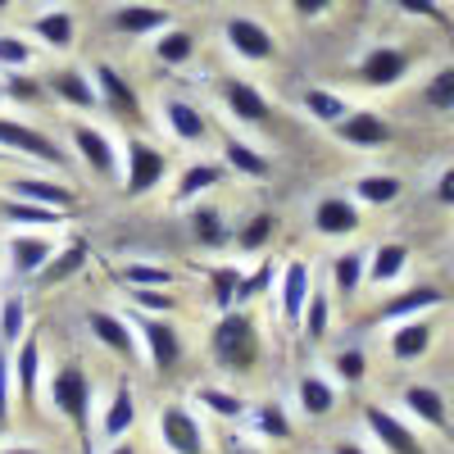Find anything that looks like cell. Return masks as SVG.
I'll return each mask as SVG.
<instances>
[{"mask_svg": "<svg viewBox=\"0 0 454 454\" xmlns=\"http://www.w3.org/2000/svg\"><path fill=\"white\" fill-rule=\"evenodd\" d=\"M209 355L223 372H254L259 355H263V336L250 309H227L218 314L214 332H209Z\"/></svg>", "mask_w": 454, "mask_h": 454, "instance_id": "1", "label": "cell"}, {"mask_svg": "<svg viewBox=\"0 0 454 454\" xmlns=\"http://www.w3.org/2000/svg\"><path fill=\"white\" fill-rule=\"evenodd\" d=\"M91 377L78 359L59 364L51 377H46V400L51 409L59 413L64 423H73V432L82 436V454H91Z\"/></svg>", "mask_w": 454, "mask_h": 454, "instance_id": "2", "label": "cell"}, {"mask_svg": "<svg viewBox=\"0 0 454 454\" xmlns=\"http://www.w3.org/2000/svg\"><path fill=\"white\" fill-rule=\"evenodd\" d=\"M0 150H5V155H23L32 164H42L46 173H68V164H73L68 150L51 132L32 128L23 119H5V114H0Z\"/></svg>", "mask_w": 454, "mask_h": 454, "instance_id": "3", "label": "cell"}, {"mask_svg": "<svg viewBox=\"0 0 454 454\" xmlns=\"http://www.w3.org/2000/svg\"><path fill=\"white\" fill-rule=\"evenodd\" d=\"M168 177V155H164V145L155 141H145V137H128L123 145V196L128 200H145L150 192H160Z\"/></svg>", "mask_w": 454, "mask_h": 454, "instance_id": "4", "label": "cell"}, {"mask_svg": "<svg viewBox=\"0 0 454 454\" xmlns=\"http://www.w3.org/2000/svg\"><path fill=\"white\" fill-rule=\"evenodd\" d=\"M68 141H73V155L82 160V168L100 182H114V177H123V145L114 141L105 128L96 123H68Z\"/></svg>", "mask_w": 454, "mask_h": 454, "instance_id": "5", "label": "cell"}, {"mask_svg": "<svg viewBox=\"0 0 454 454\" xmlns=\"http://www.w3.org/2000/svg\"><path fill=\"white\" fill-rule=\"evenodd\" d=\"M309 227H314V237H323V241H350V237L364 232V205L350 192H327V196L314 200Z\"/></svg>", "mask_w": 454, "mask_h": 454, "instance_id": "6", "label": "cell"}, {"mask_svg": "<svg viewBox=\"0 0 454 454\" xmlns=\"http://www.w3.org/2000/svg\"><path fill=\"white\" fill-rule=\"evenodd\" d=\"M132 327H137V340H141V350L150 359V368L155 372H173L186 355L182 346V332L173 318H160V314H132Z\"/></svg>", "mask_w": 454, "mask_h": 454, "instance_id": "7", "label": "cell"}, {"mask_svg": "<svg viewBox=\"0 0 454 454\" xmlns=\"http://www.w3.org/2000/svg\"><path fill=\"white\" fill-rule=\"evenodd\" d=\"M409 68H413V55L404 46L382 42V46H368L364 51V59L355 64V82L368 87V91H395L409 78Z\"/></svg>", "mask_w": 454, "mask_h": 454, "instance_id": "8", "label": "cell"}, {"mask_svg": "<svg viewBox=\"0 0 454 454\" xmlns=\"http://www.w3.org/2000/svg\"><path fill=\"white\" fill-rule=\"evenodd\" d=\"M0 192L19 196V200H32V205H46V209H64V214H73L78 200H82L78 186L64 182V177H51V173H14Z\"/></svg>", "mask_w": 454, "mask_h": 454, "instance_id": "9", "label": "cell"}, {"mask_svg": "<svg viewBox=\"0 0 454 454\" xmlns=\"http://www.w3.org/2000/svg\"><path fill=\"white\" fill-rule=\"evenodd\" d=\"M223 42L246 64H273L278 59V36L263 27L259 19H250V14H232V19H227L223 23Z\"/></svg>", "mask_w": 454, "mask_h": 454, "instance_id": "10", "label": "cell"}, {"mask_svg": "<svg viewBox=\"0 0 454 454\" xmlns=\"http://www.w3.org/2000/svg\"><path fill=\"white\" fill-rule=\"evenodd\" d=\"M218 100L241 128H269L273 123V100L250 78H218Z\"/></svg>", "mask_w": 454, "mask_h": 454, "instance_id": "11", "label": "cell"}, {"mask_svg": "<svg viewBox=\"0 0 454 454\" xmlns=\"http://www.w3.org/2000/svg\"><path fill=\"white\" fill-rule=\"evenodd\" d=\"M55 250H59V237L55 232H27V227H19V232L5 237V259H10V273L14 278H36L51 263Z\"/></svg>", "mask_w": 454, "mask_h": 454, "instance_id": "12", "label": "cell"}, {"mask_svg": "<svg viewBox=\"0 0 454 454\" xmlns=\"http://www.w3.org/2000/svg\"><path fill=\"white\" fill-rule=\"evenodd\" d=\"M314 295V273L305 259H286L278 273V314L291 332H300V318H305V305Z\"/></svg>", "mask_w": 454, "mask_h": 454, "instance_id": "13", "label": "cell"}, {"mask_svg": "<svg viewBox=\"0 0 454 454\" xmlns=\"http://www.w3.org/2000/svg\"><path fill=\"white\" fill-rule=\"evenodd\" d=\"M160 441H164L168 454H205L209 450L200 419L186 404H177V400L160 409Z\"/></svg>", "mask_w": 454, "mask_h": 454, "instance_id": "14", "label": "cell"}, {"mask_svg": "<svg viewBox=\"0 0 454 454\" xmlns=\"http://www.w3.org/2000/svg\"><path fill=\"white\" fill-rule=\"evenodd\" d=\"M332 132H336V141H340V145H350V150H382V145H391V141H395L391 119H382L377 109H350V114H346V119H340Z\"/></svg>", "mask_w": 454, "mask_h": 454, "instance_id": "15", "label": "cell"}, {"mask_svg": "<svg viewBox=\"0 0 454 454\" xmlns=\"http://www.w3.org/2000/svg\"><path fill=\"white\" fill-rule=\"evenodd\" d=\"M364 427L372 432V441L382 445L387 454H427L423 441L413 436V427L404 419H395L387 404H364Z\"/></svg>", "mask_w": 454, "mask_h": 454, "instance_id": "16", "label": "cell"}, {"mask_svg": "<svg viewBox=\"0 0 454 454\" xmlns=\"http://www.w3.org/2000/svg\"><path fill=\"white\" fill-rule=\"evenodd\" d=\"M87 332L100 340V346H105L109 355H119V359H128V364H137V359H141V340H137L132 318L109 314V309H87Z\"/></svg>", "mask_w": 454, "mask_h": 454, "instance_id": "17", "label": "cell"}, {"mask_svg": "<svg viewBox=\"0 0 454 454\" xmlns=\"http://www.w3.org/2000/svg\"><path fill=\"white\" fill-rule=\"evenodd\" d=\"M160 119H164L168 137L182 141V145H205V141L214 137L205 109L192 105V100H182V96H164V100H160Z\"/></svg>", "mask_w": 454, "mask_h": 454, "instance_id": "18", "label": "cell"}, {"mask_svg": "<svg viewBox=\"0 0 454 454\" xmlns=\"http://www.w3.org/2000/svg\"><path fill=\"white\" fill-rule=\"evenodd\" d=\"M91 78H96V91H100V109H105V114H114V119H128V123L141 119V96H137V87H132L114 64H96Z\"/></svg>", "mask_w": 454, "mask_h": 454, "instance_id": "19", "label": "cell"}, {"mask_svg": "<svg viewBox=\"0 0 454 454\" xmlns=\"http://www.w3.org/2000/svg\"><path fill=\"white\" fill-rule=\"evenodd\" d=\"M432 346H436V318H432V314H419V318L391 323L387 355H391L395 364H413V359H423Z\"/></svg>", "mask_w": 454, "mask_h": 454, "instance_id": "20", "label": "cell"}, {"mask_svg": "<svg viewBox=\"0 0 454 454\" xmlns=\"http://www.w3.org/2000/svg\"><path fill=\"white\" fill-rule=\"evenodd\" d=\"M46 91L59 100V105H68V109H78V114H96L100 109V91H96V78L87 68H55L51 78H46Z\"/></svg>", "mask_w": 454, "mask_h": 454, "instance_id": "21", "label": "cell"}, {"mask_svg": "<svg viewBox=\"0 0 454 454\" xmlns=\"http://www.w3.org/2000/svg\"><path fill=\"white\" fill-rule=\"evenodd\" d=\"M218 164L227 173H237V177H250V182H269L273 177V160L263 155L259 145H250L246 137H237V132H227L218 141Z\"/></svg>", "mask_w": 454, "mask_h": 454, "instance_id": "22", "label": "cell"}, {"mask_svg": "<svg viewBox=\"0 0 454 454\" xmlns=\"http://www.w3.org/2000/svg\"><path fill=\"white\" fill-rule=\"evenodd\" d=\"M109 23L123 36H155V32L173 27V14L164 5H155V0H123V5H114Z\"/></svg>", "mask_w": 454, "mask_h": 454, "instance_id": "23", "label": "cell"}, {"mask_svg": "<svg viewBox=\"0 0 454 454\" xmlns=\"http://www.w3.org/2000/svg\"><path fill=\"white\" fill-rule=\"evenodd\" d=\"M445 305V291L441 286H409V291H395L391 300L377 305V323H404V318H419V314H436Z\"/></svg>", "mask_w": 454, "mask_h": 454, "instance_id": "24", "label": "cell"}, {"mask_svg": "<svg viewBox=\"0 0 454 454\" xmlns=\"http://www.w3.org/2000/svg\"><path fill=\"white\" fill-rule=\"evenodd\" d=\"M327 278H332V300H355L368 286V250H336L327 263Z\"/></svg>", "mask_w": 454, "mask_h": 454, "instance_id": "25", "label": "cell"}, {"mask_svg": "<svg viewBox=\"0 0 454 454\" xmlns=\"http://www.w3.org/2000/svg\"><path fill=\"white\" fill-rule=\"evenodd\" d=\"M223 177H227V168H223L218 160H192V164L177 173V182H173V200H177V205H196V200H205L209 192H218Z\"/></svg>", "mask_w": 454, "mask_h": 454, "instance_id": "26", "label": "cell"}, {"mask_svg": "<svg viewBox=\"0 0 454 454\" xmlns=\"http://www.w3.org/2000/svg\"><path fill=\"white\" fill-rule=\"evenodd\" d=\"M186 227H192V241L205 246V250H223L237 237V227H227V214L214 200H196L192 214H186Z\"/></svg>", "mask_w": 454, "mask_h": 454, "instance_id": "27", "label": "cell"}, {"mask_svg": "<svg viewBox=\"0 0 454 454\" xmlns=\"http://www.w3.org/2000/svg\"><path fill=\"white\" fill-rule=\"evenodd\" d=\"M10 364H14V391L32 404L36 391H42V377H46V372H42V336L27 332L19 346L10 350Z\"/></svg>", "mask_w": 454, "mask_h": 454, "instance_id": "28", "label": "cell"}, {"mask_svg": "<svg viewBox=\"0 0 454 454\" xmlns=\"http://www.w3.org/2000/svg\"><path fill=\"white\" fill-rule=\"evenodd\" d=\"M0 218H5L10 227H27V232H59V227L68 223L64 209H46V205H32V200H19V196H5L0 192Z\"/></svg>", "mask_w": 454, "mask_h": 454, "instance_id": "29", "label": "cell"}, {"mask_svg": "<svg viewBox=\"0 0 454 454\" xmlns=\"http://www.w3.org/2000/svg\"><path fill=\"white\" fill-rule=\"evenodd\" d=\"M350 196L364 205V209H391L400 196H404V177L400 173H359L350 182Z\"/></svg>", "mask_w": 454, "mask_h": 454, "instance_id": "30", "label": "cell"}, {"mask_svg": "<svg viewBox=\"0 0 454 454\" xmlns=\"http://www.w3.org/2000/svg\"><path fill=\"white\" fill-rule=\"evenodd\" d=\"M132 427H137V391H132V382H119L114 395H109V404H105V413H100V436L114 445Z\"/></svg>", "mask_w": 454, "mask_h": 454, "instance_id": "31", "label": "cell"}, {"mask_svg": "<svg viewBox=\"0 0 454 454\" xmlns=\"http://www.w3.org/2000/svg\"><path fill=\"white\" fill-rule=\"evenodd\" d=\"M400 404H404L419 423H427L432 432H445V427H450L445 395H441L436 387H427V382H409V387H404V395H400Z\"/></svg>", "mask_w": 454, "mask_h": 454, "instance_id": "32", "label": "cell"}, {"mask_svg": "<svg viewBox=\"0 0 454 454\" xmlns=\"http://www.w3.org/2000/svg\"><path fill=\"white\" fill-rule=\"evenodd\" d=\"M409 269V246L404 241H377L368 250V286H395Z\"/></svg>", "mask_w": 454, "mask_h": 454, "instance_id": "33", "label": "cell"}, {"mask_svg": "<svg viewBox=\"0 0 454 454\" xmlns=\"http://www.w3.org/2000/svg\"><path fill=\"white\" fill-rule=\"evenodd\" d=\"M32 36L42 46H51V51H73V42H78V19H73L68 10H42L32 19Z\"/></svg>", "mask_w": 454, "mask_h": 454, "instance_id": "34", "label": "cell"}, {"mask_svg": "<svg viewBox=\"0 0 454 454\" xmlns=\"http://www.w3.org/2000/svg\"><path fill=\"white\" fill-rule=\"evenodd\" d=\"M295 404H300L305 419H327V413L336 409V382L323 377V372H305L295 382Z\"/></svg>", "mask_w": 454, "mask_h": 454, "instance_id": "35", "label": "cell"}, {"mask_svg": "<svg viewBox=\"0 0 454 454\" xmlns=\"http://www.w3.org/2000/svg\"><path fill=\"white\" fill-rule=\"evenodd\" d=\"M196 32L192 27H164V32H155V46H150V51H155V59L164 64V68H186V64H192L196 59Z\"/></svg>", "mask_w": 454, "mask_h": 454, "instance_id": "36", "label": "cell"}, {"mask_svg": "<svg viewBox=\"0 0 454 454\" xmlns=\"http://www.w3.org/2000/svg\"><path fill=\"white\" fill-rule=\"evenodd\" d=\"M87 259H91V250H87L82 241H68V246H59V250L51 254V263L36 273V282H42V286H59V282H68V278H78V273L87 269Z\"/></svg>", "mask_w": 454, "mask_h": 454, "instance_id": "37", "label": "cell"}, {"mask_svg": "<svg viewBox=\"0 0 454 454\" xmlns=\"http://www.w3.org/2000/svg\"><path fill=\"white\" fill-rule=\"evenodd\" d=\"M196 404H200V409H209L214 419H223V423H241L246 413H250V400H246V395L227 391V387H214V382L196 387Z\"/></svg>", "mask_w": 454, "mask_h": 454, "instance_id": "38", "label": "cell"}, {"mask_svg": "<svg viewBox=\"0 0 454 454\" xmlns=\"http://www.w3.org/2000/svg\"><path fill=\"white\" fill-rule=\"evenodd\" d=\"M246 419L254 423L259 436H269V441H291V436H295V423H291V413H286L282 400H259V404H250Z\"/></svg>", "mask_w": 454, "mask_h": 454, "instance_id": "39", "label": "cell"}, {"mask_svg": "<svg viewBox=\"0 0 454 454\" xmlns=\"http://www.w3.org/2000/svg\"><path fill=\"white\" fill-rule=\"evenodd\" d=\"M300 105H305V114H309L314 123H323V128H336V123H340V119H346V114L355 109L346 96L332 91V87H309Z\"/></svg>", "mask_w": 454, "mask_h": 454, "instance_id": "40", "label": "cell"}, {"mask_svg": "<svg viewBox=\"0 0 454 454\" xmlns=\"http://www.w3.org/2000/svg\"><path fill=\"white\" fill-rule=\"evenodd\" d=\"M332 332V291L327 286H314L309 305H305V318H300V336L309 340V346H323Z\"/></svg>", "mask_w": 454, "mask_h": 454, "instance_id": "41", "label": "cell"}, {"mask_svg": "<svg viewBox=\"0 0 454 454\" xmlns=\"http://www.w3.org/2000/svg\"><path fill=\"white\" fill-rule=\"evenodd\" d=\"M241 263H214L209 269V305L218 309V314H227V309H237V291H241Z\"/></svg>", "mask_w": 454, "mask_h": 454, "instance_id": "42", "label": "cell"}, {"mask_svg": "<svg viewBox=\"0 0 454 454\" xmlns=\"http://www.w3.org/2000/svg\"><path fill=\"white\" fill-rule=\"evenodd\" d=\"M278 237V214H269V209H263V214H250L241 227H237V250L241 254H263V246H269Z\"/></svg>", "mask_w": 454, "mask_h": 454, "instance_id": "43", "label": "cell"}, {"mask_svg": "<svg viewBox=\"0 0 454 454\" xmlns=\"http://www.w3.org/2000/svg\"><path fill=\"white\" fill-rule=\"evenodd\" d=\"M119 282L132 291V286H168L177 282V273L168 263H155V259H132V263H119Z\"/></svg>", "mask_w": 454, "mask_h": 454, "instance_id": "44", "label": "cell"}, {"mask_svg": "<svg viewBox=\"0 0 454 454\" xmlns=\"http://www.w3.org/2000/svg\"><path fill=\"white\" fill-rule=\"evenodd\" d=\"M27 336V300L23 295H5L0 300V346H19Z\"/></svg>", "mask_w": 454, "mask_h": 454, "instance_id": "45", "label": "cell"}, {"mask_svg": "<svg viewBox=\"0 0 454 454\" xmlns=\"http://www.w3.org/2000/svg\"><path fill=\"white\" fill-rule=\"evenodd\" d=\"M128 300H132L137 314H160V318H173L177 314V295L168 286H132Z\"/></svg>", "mask_w": 454, "mask_h": 454, "instance_id": "46", "label": "cell"}, {"mask_svg": "<svg viewBox=\"0 0 454 454\" xmlns=\"http://www.w3.org/2000/svg\"><path fill=\"white\" fill-rule=\"evenodd\" d=\"M423 100L441 114H454V64H441L427 73V82H423Z\"/></svg>", "mask_w": 454, "mask_h": 454, "instance_id": "47", "label": "cell"}, {"mask_svg": "<svg viewBox=\"0 0 454 454\" xmlns=\"http://www.w3.org/2000/svg\"><path fill=\"white\" fill-rule=\"evenodd\" d=\"M332 377H336V382H346V387H359L364 377H368V355H364L359 346L336 350V355H332Z\"/></svg>", "mask_w": 454, "mask_h": 454, "instance_id": "48", "label": "cell"}, {"mask_svg": "<svg viewBox=\"0 0 454 454\" xmlns=\"http://www.w3.org/2000/svg\"><path fill=\"white\" fill-rule=\"evenodd\" d=\"M32 59H36V51L27 46V36H19V32H0V68L23 73Z\"/></svg>", "mask_w": 454, "mask_h": 454, "instance_id": "49", "label": "cell"}, {"mask_svg": "<svg viewBox=\"0 0 454 454\" xmlns=\"http://www.w3.org/2000/svg\"><path fill=\"white\" fill-rule=\"evenodd\" d=\"M42 96H51L46 91V78H27V73H10V78H5V100L32 105V100H42Z\"/></svg>", "mask_w": 454, "mask_h": 454, "instance_id": "50", "label": "cell"}, {"mask_svg": "<svg viewBox=\"0 0 454 454\" xmlns=\"http://www.w3.org/2000/svg\"><path fill=\"white\" fill-rule=\"evenodd\" d=\"M269 286H273V263L263 259L254 273H246V278H241V291H237V309H246L250 300H259V295L269 291Z\"/></svg>", "mask_w": 454, "mask_h": 454, "instance_id": "51", "label": "cell"}, {"mask_svg": "<svg viewBox=\"0 0 454 454\" xmlns=\"http://www.w3.org/2000/svg\"><path fill=\"white\" fill-rule=\"evenodd\" d=\"M391 5L409 19H423V23H436V27H450V14L441 10V0H391Z\"/></svg>", "mask_w": 454, "mask_h": 454, "instance_id": "52", "label": "cell"}, {"mask_svg": "<svg viewBox=\"0 0 454 454\" xmlns=\"http://www.w3.org/2000/svg\"><path fill=\"white\" fill-rule=\"evenodd\" d=\"M10 400H14V364H10V346H0V427L10 423Z\"/></svg>", "mask_w": 454, "mask_h": 454, "instance_id": "53", "label": "cell"}, {"mask_svg": "<svg viewBox=\"0 0 454 454\" xmlns=\"http://www.w3.org/2000/svg\"><path fill=\"white\" fill-rule=\"evenodd\" d=\"M432 200H436L441 209H454V164H445V168L436 173V182H432Z\"/></svg>", "mask_w": 454, "mask_h": 454, "instance_id": "54", "label": "cell"}, {"mask_svg": "<svg viewBox=\"0 0 454 454\" xmlns=\"http://www.w3.org/2000/svg\"><path fill=\"white\" fill-rule=\"evenodd\" d=\"M286 5H291V14H295V19L314 23V19H323V14L336 5V0H286Z\"/></svg>", "mask_w": 454, "mask_h": 454, "instance_id": "55", "label": "cell"}, {"mask_svg": "<svg viewBox=\"0 0 454 454\" xmlns=\"http://www.w3.org/2000/svg\"><path fill=\"white\" fill-rule=\"evenodd\" d=\"M223 454H263V450H254V445L241 441V436H227V441H223Z\"/></svg>", "mask_w": 454, "mask_h": 454, "instance_id": "56", "label": "cell"}, {"mask_svg": "<svg viewBox=\"0 0 454 454\" xmlns=\"http://www.w3.org/2000/svg\"><path fill=\"white\" fill-rule=\"evenodd\" d=\"M332 454H368V450H364L359 441H350V436H336V441H332Z\"/></svg>", "mask_w": 454, "mask_h": 454, "instance_id": "57", "label": "cell"}, {"mask_svg": "<svg viewBox=\"0 0 454 454\" xmlns=\"http://www.w3.org/2000/svg\"><path fill=\"white\" fill-rule=\"evenodd\" d=\"M105 454H137V445H132V441H128V436H123V441H114V445H109V450H105Z\"/></svg>", "mask_w": 454, "mask_h": 454, "instance_id": "58", "label": "cell"}, {"mask_svg": "<svg viewBox=\"0 0 454 454\" xmlns=\"http://www.w3.org/2000/svg\"><path fill=\"white\" fill-rule=\"evenodd\" d=\"M0 454H42V450H32V445H0Z\"/></svg>", "mask_w": 454, "mask_h": 454, "instance_id": "59", "label": "cell"}, {"mask_svg": "<svg viewBox=\"0 0 454 454\" xmlns=\"http://www.w3.org/2000/svg\"><path fill=\"white\" fill-rule=\"evenodd\" d=\"M10 5H14V0H0V14H5V10H10Z\"/></svg>", "mask_w": 454, "mask_h": 454, "instance_id": "60", "label": "cell"}, {"mask_svg": "<svg viewBox=\"0 0 454 454\" xmlns=\"http://www.w3.org/2000/svg\"><path fill=\"white\" fill-rule=\"evenodd\" d=\"M0 100H5V78H0Z\"/></svg>", "mask_w": 454, "mask_h": 454, "instance_id": "61", "label": "cell"}, {"mask_svg": "<svg viewBox=\"0 0 454 454\" xmlns=\"http://www.w3.org/2000/svg\"><path fill=\"white\" fill-rule=\"evenodd\" d=\"M0 164H5V150H0Z\"/></svg>", "mask_w": 454, "mask_h": 454, "instance_id": "62", "label": "cell"}]
</instances>
